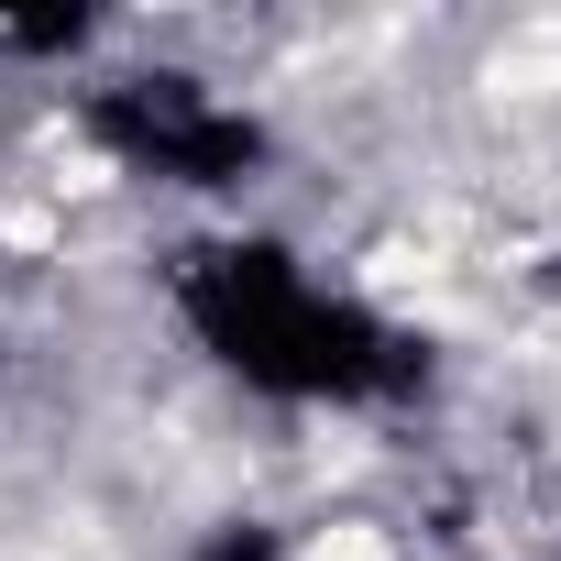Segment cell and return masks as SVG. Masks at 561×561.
<instances>
[{"instance_id": "6da1fadb", "label": "cell", "mask_w": 561, "mask_h": 561, "mask_svg": "<svg viewBox=\"0 0 561 561\" xmlns=\"http://www.w3.org/2000/svg\"><path fill=\"white\" fill-rule=\"evenodd\" d=\"M298 561H397V550H386V528H364V517H342V528H320V539H309Z\"/></svg>"}]
</instances>
